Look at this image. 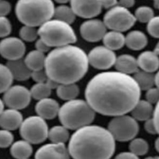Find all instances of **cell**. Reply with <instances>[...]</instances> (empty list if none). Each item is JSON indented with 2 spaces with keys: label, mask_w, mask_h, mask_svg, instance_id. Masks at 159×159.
Segmentation results:
<instances>
[{
  "label": "cell",
  "mask_w": 159,
  "mask_h": 159,
  "mask_svg": "<svg viewBox=\"0 0 159 159\" xmlns=\"http://www.w3.org/2000/svg\"><path fill=\"white\" fill-rule=\"evenodd\" d=\"M140 94L134 77L117 71L96 75L88 83L84 92L86 101L96 112L114 117L131 112Z\"/></svg>",
  "instance_id": "obj_1"
},
{
  "label": "cell",
  "mask_w": 159,
  "mask_h": 159,
  "mask_svg": "<svg viewBox=\"0 0 159 159\" xmlns=\"http://www.w3.org/2000/svg\"><path fill=\"white\" fill-rule=\"evenodd\" d=\"M88 66L85 52L71 44L50 51L46 57L44 69L48 78L58 84L76 83L86 75Z\"/></svg>",
  "instance_id": "obj_2"
},
{
  "label": "cell",
  "mask_w": 159,
  "mask_h": 159,
  "mask_svg": "<svg viewBox=\"0 0 159 159\" xmlns=\"http://www.w3.org/2000/svg\"><path fill=\"white\" fill-rule=\"evenodd\" d=\"M115 141L107 129L90 124L76 130L68 149L73 159H110L115 152Z\"/></svg>",
  "instance_id": "obj_3"
},
{
  "label": "cell",
  "mask_w": 159,
  "mask_h": 159,
  "mask_svg": "<svg viewBox=\"0 0 159 159\" xmlns=\"http://www.w3.org/2000/svg\"><path fill=\"white\" fill-rule=\"evenodd\" d=\"M55 6L52 0H18L15 12L24 25L40 27L53 17Z\"/></svg>",
  "instance_id": "obj_4"
},
{
  "label": "cell",
  "mask_w": 159,
  "mask_h": 159,
  "mask_svg": "<svg viewBox=\"0 0 159 159\" xmlns=\"http://www.w3.org/2000/svg\"><path fill=\"white\" fill-rule=\"evenodd\" d=\"M95 113L86 101L75 99L64 103L58 116L63 126L68 129L78 130L90 125L94 119Z\"/></svg>",
  "instance_id": "obj_5"
},
{
  "label": "cell",
  "mask_w": 159,
  "mask_h": 159,
  "mask_svg": "<svg viewBox=\"0 0 159 159\" xmlns=\"http://www.w3.org/2000/svg\"><path fill=\"white\" fill-rule=\"evenodd\" d=\"M38 33L39 38L50 47L71 45L77 39L71 24L56 19H51L40 25Z\"/></svg>",
  "instance_id": "obj_6"
},
{
  "label": "cell",
  "mask_w": 159,
  "mask_h": 159,
  "mask_svg": "<svg viewBox=\"0 0 159 159\" xmlns=\"http://www.w3.org/2000/svg\"><path fill=\"white\" fill-rule=\"evenodd\" d=\"M108 130L116 140L126 142L134 139L139 130V124L132 116L123 114L115 116L110 120Z\"/></svg>",
  "instance_id": "obj_7"
},
{
  "label": "cell",
  "mask_w": 159,
  "mask_h": 159,
  "mask_svg": "<svg viewBox=\"0 0 159 159\" xmlns=\"http://www.w3.org/2000/svg\"><path fill=\"white\" fill-rule=\"evenodd\" d=\"M48 131L45 120L39 116L28 117L23 120L19 127L20 136L31 144L44 142L48 137Z\"/></svg>",
  "instance_id": "obj_8"
},
{
  "label": "cell",
  "mask_w": 159,
  "mask_h": 159,
  "mask_svg": "<svg viewBox=\"0 0 159 159\" xmlns=\"http://www.w3.org/2000/svg\"><path fill=\"white\" fill-rule=\"evenodd\" d=\"M136 20L134 14L129 9L117 5L106 12L102 21L107 29L123 32L132 27Z\"/></svg>",
  "instance_id": "obj_9"
},
{
  "label": "cell",
  "mask_w": 159,
  "mask_h": 159,
  "mask_svg": "<svg viewBox=\"0 0 159 159\" xmlns=\"http://www.w3.org/2000/svg\"><path fill=\"white\" fill-rule=\"evenodd\" d=\"M30 90L22 85L11 86L4 93L3 101L11 109L20 110L25 108L31 100Z\"/></svg>",
  "instance_id": "obj_10"
},
{
  "label": "cell",
  "mask_w": 159,
  "mask_h": 159,
  "mask_svg": "<svg viewBox=\"0 0 159 159\" xmlns=\"http://www.w3.org/2000/svg\"><path fill=\"white\" fill-rule=\"evenodd\" d=\"M116 58L115 52L104 45L94 47L88 55L89 64L96 69L102 70L114 66Z\"/></svg>",
  "instance_id": "obj_11"
},
{
  "label": "cell",
  "mask_w": 159,
  "mask_h": 159,
  "mask_svg": "<svg viewBox=\"0 0 159 159\" xmlns=\"http://www.w3.org/2000/svg\"><path fill=\"white\" fill-rule=\"evenodd\" d=\"M25 52V43L20 38L7 37L0 42V55L8 61L22 58Z\"/></svg>",
  "instance_id": "obj_12"
},
{
  "label": "cell",
  "mask_w": 159,
  "mask_h": 159,
  "mask_svg": "<svg viewBox=\"0 0 159 159\" xmlns=\"http://www.w3.org/2000/svg\"><path fill=\"white\" fill-rule=\"evenodd\" d=\"M107 27L103 21L97 19H89L83 22L80 28L81 37L89 42L102 40L107 32Z\"/></svg>",
  "instance_id": "obj_13"
},
{
  "label": "cell",
  "mask_w": 159,
  "mask_h": 159,
  "mask_svg": "<svg viewBox=\"0 0 159 159\" xmlns=\"http://www.w3.org/2000/svg\"><path fill=\"white\" fill-rule=\"evenodd\" d=\"M70 7L76 16L84 19H93L102 9V0H70Z\"/></svg>",
  "instance_id": "obj_14"
},
{
  "label": "cell",
  "mask_w": 159,
  "mask_h": 159,
  "mask_svg": "<svg viewBox=\"0 0 159 159\" xmlns=\"http://www.w3.org/2000/svg\"><path fill=\"white\" fill-rule=\"evenodd\" d=\"M68 149L64 143H47L35 152V159H70Z\"/></svg>",
  "instance_id": "obj_15"
},
{
  "label": "cell",
  "mask_w": 159,
  "mask_h": 159,
  "mask_svg": "<svg viewBox=\"0 0 159 159\" xmlns=\"http://www.w3.org/2000/svg\"><path fill=\"white\" fill-rule=\"evenodd\" d=\"M60 108L58 102L55 99L50 98L39 100L35 107L38 116L45 120L54 119L58 115Z\"/></svg>",
  "instance_id": "obj_16"
},
{
  "label": "cell",
  "mask_w": 159,
  "mask_h": 159,
  "mask_svg": "<svg viewBox=\"0 0 159 159\" xmlns=\"http://www.w3.org/2000/svg\"><path fill=\"white\" fill-rule=\"evenodd\" d=\"M22 121L23 117L19 110L9 108L0 115V127L2 129L14 130L20 127Z\"/></svg>",
  "instance_id": "obj_17"
},
{
  "label": "cell",
  "mask_w": 159,
  "mask_h": 159,
  "mask_svg": "<svg viewBox=\"0 0 159 159\" xmlns=\"http://www.w3.org/2000/svg\"><path fill=\"white\" fill-rule=\"evenodd\" d=\"M137 60L141 70L153 73L159 69V56L154 51L147 50L142 52Z\"/></svg>",
  "instance_id": "obj_18"
},
{
  "label": "cell",
  "mask_w": 159,
  "mask_h": 159,
  "mask_svg": "<svg viewBox=\"0 0 159 159\" xmlns=\"http://www.w3.org/2000/svg\"><path fill=\"white\" fill-rule=\"evenodd\" d=\"M114 66L117 71L130 75L139 70L137 58L129 54H122L117 57Z\"/></svg>",
  "instance_id": "obj_19"
},
{
  "label": "cell",
  "mask_w": 159,
  "mask_h": 159,
  "mask_svg": "<svg viewBox=\"0 0 159 159\" xmlns=\"http://www.w3.org/2000/svg\"><path fill=\"white\" fill-rule=\"evenodd\" d=\"M6 66L10 70L14 79L18 81H25L31 77L32 71L25 64L22 58L8 61Z\"/></svg>",
  "instance_id": "obj_20"
},
{
  "label": "cell",
  "mask_w": 159,
  "mask_h": 159,
  "mask_svg": "<svg viewBox=\"0 0 159 159\" xmlns=\"http://www.w3.org/2000/svg\"><path fill=\"white\" fill-rule=\"evenodd\" d=\"M153 104L146 99H140L130 112L136 120L145 121L153 117Z\"/></svg>",
  "instance_id": "obj_21"
},
{
  "label": "cell",
  "mask_w": 159,
  "mask_h": 159,
  "mask_svg": "<svg viewBox=\"0 0 159 159\" xmlns=\"http://www.w3.org/2000/svg\"><path fill=\"white\" fill-rule=\"evenodd\" d=\"M147 43V35L140 30H132L125 35V45L132 50H142L146 47Z\"/></svg>",
  "instance_id": "obj_22"
},
{
  "label": "cell",
  "mask_w": 159,
  "mask_h": 159,
  "mask_svg": "<svg viewBox=\"0 0 159 159\" xmlns=\"http://www.w3.org/2000/svg\"><path fill=\"white\" fill-rule=\"evenodd\" d=\"M104 45L114 51L122 48L125 45V36L122 32L110 30L107 32L103 39Z\"/></svg>",
  "instance_id": "obj_23"
},
{
  "label": "cell",
  "mask_w": 159,
  "mask_h": 159,
  "mask_svg": "<svg viewBox=\"0 0 159 159\" xmlns=\"http://www.w3.org/2000/svg\"><path fill=\"white\" fill-rule=\"evenodd\" d=\"M32 152L31 143L25 140L16 141L11 145V154L16 159L29 158Z\"/></svg>",
  "instance_id": "obj_24"
},
{
  "label": "cell",
  "mask_w": 159,
  "mask_h": 159,
  "mask_svg": "<svg viewBox=\"0 0 159 159\" xmlns=\"http://www.w3.org/2000/svg\"><path fill=\"white\" fill-rule=\"evenodd\" d=\"M45 59V54L35 49L30 51L24 60L28 68L32 71L44 69Z\"/></svg>",
  "instance_id": "obj_25"
},
{
  "label": "cell",
  "mask_w": 159,
  "mask_h": 159,
  "mask_svg": "<svg viewBox=\"0 0 159 159\" xmlns=\"http://www.w3.org/2000/svg\"><path fill=\"white\" fill-rule=\"evenodd\" d=\"M56 92L60 99L68 101L76 99L80 93V88L76 83L60 84Z\"/></svg>",
  "instance_id": "obj_26"
},
{
  "label": "cell",
  "mask_w": 159,
  "mask_h": 159,
  "mask_svg": "<svg viewBox=\"0 0 159 159\" xmlns=\"http://www.w3.org/2000/svg\"><path fill=\"white\" fill-rule=\"evenodd\" d=\"M133 77L141 90L147 91L155 85V75L153 73L139 70L134 74Z\"/></svg>",
  "instance_id": "obj_27"
},
{
  "label": "cell",
  "mask_w": 159,
  "mask_h": 159,
  "mask_svg": "<svg viewBox=\"0 0 159 159\" xmlns=\"http://www.w3.org/2000/svg\"><path fill=\"white\" fill-rule=\"evenodd\" d=\"M50 140L54 143H64L68 141L70 137L68 129L62 125H55L48 131Z\"/></svg>",
  "instance_id": "obj_28"
},
{
  "label": "cell",
  "mask_w": 159,
  "mask_h": 159,
  "mask_svg": "<svg viewBox=\"0 0 159 159\" xmlns=\"http://www.w3.org/2000/svg\"><path fill=\"white\" fill-rule=\"evenodd\" d=\"M76 16V14L70 6L61 4L55 7L53 17L56 19L71 24L75 20Z\"/></svg>",
  "instance_id": "obj_29"
},
{
  "label": "cell",
  "mask_w": 159,
  "mask_h": 159,
  "mask_svg": "<svg viewBox=\"0 0 159 159\" xmlns=\"http://www.w3.org/2000/svg\"><path fill=\"white\" fill-rule=\"evenodd\" d=\"M14 78L6 66L0 63V94L6 91L12 85Z\"/></svg>",
  "instance_id": "obj_30"
},
{
  "label": "cell",
  "mask_w": 159,
  "mask_h": 159,
  "mask_svg": "<svg viewBox=\"0 0 159 159\" xmlns=\"http://www.w3.org/2000/svg\"><path fill=\"white\" fill-rule=\"evenodd\" d=\"M51 91L45 83H36L30 89L32 98L38 101L49 98Z\"/></svg>",
  "instance_id": "obj_31"
},
{
  "label": "cell",
  "mask_w": 159,
  "mask_h": 159,
  "mask_svg": "<svg viewBox=\"0 0 159 159\" xmlns=\"http://www.w3.org/2000/svg\"><path fill=\"white\" fill-rule=\"evenodd\" d=\"M130 152L135 155L142 156L146 154L148 150V144L147 142L142 138H134L129 144Z\"/></svg>",
  "instance_id": "obj_32"
},
{
  "label": "cell",
  "mask_w": 159,
  "mask_h": 159,
  "mask_svg": "<svg viewBox=\"0 0 159 159\" xmlns=\"http://www.w3.org/2000/svg\"><path fill=\"white\" fill-rule=\"evenodd\" d=\"M134 16L136 20L141 23H148L155 16L152 8L147 6H141L137 7Z\"/></svg>",
  "instance_id": "obj_33"
},
{
  "label": "cell",
  "mask_w": 159,
  "mask_h": 159,
  "mask_svg": "<svg viewBox=\"0 0 159 159\" xmlns=\"http://www.w3.org/2000/svg\"><path fill=\"white\" fill-rule=\"evenodd\" d=\"M19 36L23 41L34 42L39 37L38 29L35 27L24 25L19 30Z\"/></svg>",
  "instance_id": "obj_34"
},
{
  "label": "cell",
  "mask_w": 159,
  "mask_h": 159,
  "mask_svg": "<svg viewBox=\"0 0 159 159\" xmlns=\"http://www.w3.org/2000/svg\"><path fill=\"white\" fill-rule=\"evenodd\" d=\"M147 30L151 36L159 39V16H154L147 23Z\"/></svg>",
  "instance_id": "obj_35"
},
{
  "label": "cell",
  "mask_w": 159,
  "mask_h": 159,
  "mask_svg": "<svg viewBox=\"0 0 159 159\" xmlns=\"http://www.w3.org/2000/svg\"><path fill=\"white\" fill-rule=\"evenodd\" d=\"M14 135L10 130L6 129L0 130V148H6L13 143Z\"/></svg>",
  "instance_id": "obj_36"
},
{
  "label": "cell",
  "mask_w": 159,
  "mask_h": 159,
  "mask_svg": "<svg viewBox=\"0 0 159 159\" xmlns=\"http://www.w3.org/2000/svg\"><path fill=\"white\" fill-rule=\"evenodd\" d=\"M12 30L10 20L6 16H0V38L7 37Z\"/></svg>",
  "instance_id": "obj_37"
},
{
  "label": "cell",
  "mask_w": 159,
  "mask_h": 159,
  "mask_svg": "<svg viewBox=\"0 0 159 159\" xmlns=\"http://www.w3.org/2000/svg\"><path fill=\"white\" fill-rule=\"evenodd\" d=\"M146 100L152 104H155L159 101V89L157 87H152L148 89L145 94Z\"/></svg>",
  "instance_id": "obj_38"
},
{
  "label": "cell",
  "mask_w": 159,
  "mask_h": 159,
  "mask_svg": "<svg viewBox=\"0 0 159 159\" xmlns=\"http://www.w3.org/2000/svg\"><path fill=\"white\" fill-rule=\"evenodd\" d=\"M31 78L36 83H45L48 79V76L45 69L32 71Z\"/></svg>",
  "instance_id": "obj_39"
},
{
  "label": "cell",
  "mask_w": 159,
  "mask_h": 159,
  "mask_svg": "<svg viewBox=\"0 0 159 159\" xmlns=\"http://www.w3.org/2000/svg\"><path fill=\"white\" fill-rule=\"evenodd\" d=\"M11 10L10 2L6 0L0 1V16H6Z\"/></svg>",
  "instance_id": "obj_40"
},
{
  "label": "cell",
  "mask_w": 159,
  "mask_h": 159,
  "mask_svg": "<svg viewBox=\"0 0 159 159\" xmlns=\"http://www.w3.org/2000/svg\"><path fill=\"white\" fill-rule=\"evenodd\" d=\"M145 124H144V128L145 130L150 134H157V128L154 122V120L153 119V117L145 121Z\"/></svg>",
  "instance_id": "obj_41"
},
{
  "label": "cell",
  "mask_w": 159,
  "mask_h": 159,
  "mask_svg": "<svg viewBox=\"0 0 159 159\" xmlns=\"http://www.w3.org/2000/svg\"><path fill=\"white\" fill-rule=\"evenodd\" d=\"M35 47L37 50L40 52H42L43 53L48 52L50 49V47L48 46L43 40H42L40 38L36 40Z\"/></svg>",
  "instance_id": "obj_42"
},
{
  "label": "cell",
  "mask_w": 159,
  "mask_h": 159,
  "mask_svg": "<svg viewBox=\"0 0 159 159\" xmlns=\"http://www.w3.org/2000/svg\"><path fill=\"white\" fill-rule=\"evenodd\" d=\"M114 159H139V157L131 152H121L117 155Z\"/></svg>",
  "instance_id": "obj_43"
},
{
  "label": "cell",
  "mask_w": 159,
  "mask_h": 159,
  "mask_svg": "<svg viewBox=\"0 0 159 159\" xmlns=\"http://www.w3.org/2000/svg\"><path fill=\"white\" fill-rule=\"evenodd\" d=\"M153 119L157 128V134H159V101L157 102V104H155V107H154Z\"/></svg>",
  "instance_id": "obj_44"
},
{
  "label": "cell",
  "mask_w": 159,
  "mask_h": 159,
  "mask_svg": "<svg viewBox=\"0 0 159 159\" xmlns=\"http://www.w3.org/2000/svg\"><path fill=\"white\" fill-rule=\"evenodd\" d=\"M117 0H102V8L109 9L117 5Z\"/></svg>",
  "instance_id": "obj_45"
},
{
  "label": "cell",
  "mask_w": 159,
  "mask_h": 159,
  "mask_svg": "<svg viewBox=\"0 0 159 159\" xmlns=\"http://www.w3.org/2000/svg\"><path fill=\"white\" fill-rule=\"evenodd\" d=\"M119 5L129 9L132 7L135 4V0H119Z\"/></svg>",
  "instance_id": "obj_46"
},
{
  "label": "cell",
  "mask_w": 159,
  "mask_h": 159,
  "mask_svg": "<svg viewBox=\"0 0 159 159\" xmlns=\"http://www.w3.org/2000/svg\"><path fill=\"white\" fill-rule=\"evenodd\" d=\"M45 83L48 85V86L51 89H57V87L58 86V85L60 84H58V83H57L55 81L48 78L47 80L46 81Z\"/></svg>",
  "instance_id": "obj_47"
},
{
  "label": "cell",
  "mask_w": 159,
  "mask_h": 159,
  "mask_svg": "<svg viewBox=\"0 0 159 159\" xmlns=\"http://www.w3.org/2000/svg\"><path fill=\"white\" fill-rule=\"evenodd\" d=\"M155 86L159 89V70L155 75Z\"/></svg>",
  "instance_id": "obj_48"
},
{
  "label": "cell",
  "mask_w": 159,
  "mask_h": 159,
  "mask_svg": "<svg viewBox=\"0 0 159 159\" xmlns=\"http://www.w3.org/2000/svg\"><path fill=\"white\" fill-rule=\"evenodd\" d=\"M4 102L3 101V100H2L1 98H0V115L4 111Z\"/></svg>",
  "instance_id": "obj_49"
},
{
  "label": "cell",
  "mask_w": 159,
  "mask_h": 159,
  "mask_svg": "<svg viewBox=\"0 0 159 159\" xmlns=\"http://www.w3.org/2000/svg\"><path fill=\"white\" fill-rule=\"evenodd\" d=\"M155 145L156 150H157L158 152H159V137L156 139L155 142Z\"/></svg>",
  "instance_id": "obj_50"
},
{
  "label": "cell",
  "mask_w": 159,
  "mask_h": 159,
  "mask_svg": "<svg viewBox=\"0 0 159 159\" xmlns=\"http://www.w3.org/2000/svg\"><path fill=\"white\" fill-rule=\"evenodd\" d=\"M158 56H159V41L157 43L155 47V49L153 50Z\"/></svg>",
  "instance_id": "obj_51"
},
{
  "label": "cell",
  "mask_w": 159,
  "mask_h": 159,
  "mask_svg": "<svg viewBox=\"0 0 159 159\" xmlns=\"http://www.w3.org/2000/svg\"><path fill=\"white\" fill-rule=\"evenodd\" d=\"M55 2H58V3H60V4H65L66 2H68V1H70V0H54Z\"/></svg>",
  "instance_id": "obj_52"
},
{
  "label": "cell",
  "mask_w": 159,
  "mask_h": 159,
  "mask_svg": "<svg viewBox=\"0 0 159 159\" xmlns=\"http://www.w3.org/2000/svg\"><path fill=\"white\" fill-rule=\"evenodd\" d=\"M155 6H156V7H157V9H158V10H159V1L155 2Z\"/></svg>",
  "instance_id": "obj_53"
},
{
  "label": "cell",
  "mask_w": 159,
  "mask_h": 159,
  "mask_svg": "<svg viewBox=\"0 0 159 159\" xmlns=\"http://www.w3.org/2000/svg\"><path fill=\"white\" fill-rule=\"evenodd\" d=\"M145 159H155V157H146Z\"/></svg>",
  "instance_id": "obj_54"
},
{
  "label": "cell",
  "mask_w": 159,
  "mask_h": 159,
  "mask_svg": "<svg viewBox=\"0 0 159 159\" xmlns=\"http://www.w3.org/2000/svg\"><path fill=\"white\" fill-rule=\"evenodd\" d=\"M155 159H159V157H156Z\"/></svg>",
  "instance_id": "obj_55"
},
{
  "label": "cell",
  "mask_w": 159,
  "mask_h": 159,
  "mask_svg": "<svg viewBox=\"0 0 159 159\" xmlns=\"http://www.w3.org/2000/svg\"><path fill=\"white\" fill-rule=\"evenodd\" d=\"M153 1H155V2H157V1H159V0H153Z\"/></svg>",
  "instance_id": "obj_56"
},
{
  "label": "cell",
  "mask_w": 159,
  "mask_h": 159,
  "mask_svg": "<svg viewBox=\"0 0 159 159\" xmlns=\"http://www.w3.org/2000/svg\"><path fill=\"white\" fill-rule=\"evenodd\" d=\"M27 159H29V158H27Z\"/></svg>",
  "instance_id": "obj_57"
},
{
  "label": "cell",
  "mask_w": 159,
  "mask_h": 159,
  "mask_svg": "<svg viewBox=\"0 0 159 159\" xmlns=\"http://www.w3.org/2000/svg\"><path fill=\"white\" fill-rule=\"evenodd\" d=\"M0 1H1V0H0Z\"/></svg>",
  "instance_id": "obj_58"
}]
</instances>
